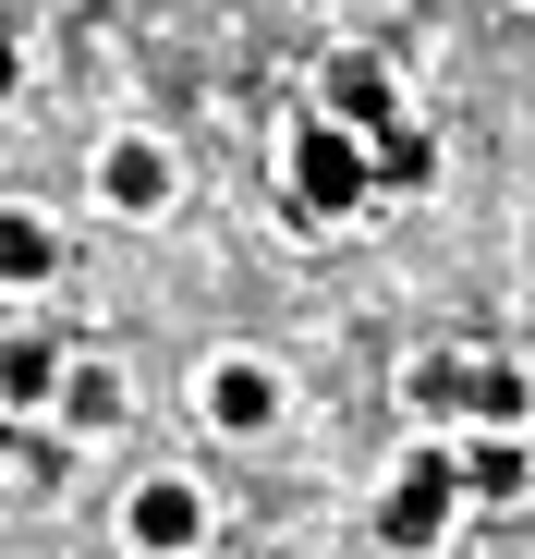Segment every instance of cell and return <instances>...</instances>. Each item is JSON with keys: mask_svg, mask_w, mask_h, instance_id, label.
<instances>
[{"mask_svg": "<svg viewBox=\"0 0 535 559\" xmlns=\"http://www.w3.org/2000/svg\"><path fill=\"white\" fill-rule=\"evenodd\" d=\"M49 267H61V231H49L37 207H0V280H13V293H37Z\"/></svg>", "mask_w": 535, "mask_h": 559, "instance_id": "cell-10", "label": "cell"}, {"mask_svg": "<svg viewBox=\"0 0 535 559\" xmlns=\"http://www.w3.org/2000/svg\"><path fill=\"white\" fill-rule=\"evenodd\" d=\"M98 195H110L122 219H158L170 195H183V158H170L158 134H110V146H98Z\"/></svg>", "mask_w": 535, "mask_h": 559, "instance_id": "cell-3", "label": "cell"}, {"mask_svg": "<svg viewBox=\"0 0 535 559\" xmlns=\"http://www.w3.org/2000/svg\"><path fill=\"white\" fill-rule=\"evenodd\" d=\"M207 426L219 438H268V426H281V365H268V353H219L207 365Z\"/></svg>", "mask_w": 535, "mask_h": 559, "instance_id": "cell-6", "label": "cell"}, {"mask_svg": "<svg viewBox=\"0 0 535 559\" xmlns=\"http://www.w3.org/2000/svg\"><path fill=\"white\" fill-rule=\"evenodd\" d=\"M281 182H293V195H305L317 219L378 207V134H353V122L305 110V122H293V146H281Z\"/></svg>", "mask_w": 535, "mask_h": 559, "instance_id": "cell-1", "label": "cell"}, {"mask_svg": "<svg viewBox=\"0 0 535 559\" xmlns=\"http://www.w3.org/2000/svg\"><path fill=\"white\" fill-rule=\"evenodd\" d=\"M463 390H475V353H414L402 365V402L414 414H463Z\"/></svg>", "mask_w": 535, "mask_h": 559, "instance_id": "cell-11", "label": "cell"}, {"mask_svg": "<svg viewBox=\"0 0 535 559\" xmlns=\"http://www.w3.org/2000/svg\"><path fill=\"white\" fill-rule=\"evenodd\" d=\"M122 535H134L146 559H195V547H207V499H195L183 475H146V487L122 499Z\"/></svg>", "mask_w": 535, "mask_h": 559, "instance_id": "cell-4", "label": "cell"}, {"mask_svg": "<svg viewBox=\"0 0 535 559\" xmlns=\"http://www.w3.org/2000/svg\"><path fill=\"white\" fill-rule=\"evenodd\" d=\"M451 475H463V499H523L535 487V450H523V426H463L451 438Z\"/></svg>", "mask_w": 535, "mask_h": 559, "instance_id": "cell-7", "label": "cell"}, {"mask_svg": "<svg viewBox=\"0 0 535 559\" xmlns=\"http://www.w3.org/2000/svg\"><path fill=\"white\" fill-rule=\"evenodd\" d=\"M13 73H25V49H13V37H0V98H13Z\"/></svg>", "mask_w": 535, "mask_h": 559, "instance_id": "cell-14", "label": "cell"}, {"mask_svg": "<svg viewBox=\"0 0 535 559\" xmlns=\"http://www.w3.org/2000/svg\"><path fill=\"white\" fill-rule=\"evenodd\" d=\"M426 182H438V134L390 122V134H378V195H426Z\"/></svg>", "mask_w": 535, "mask_h": 559, "instance_id": "cell-12", "label": "cell"}, {"mask_svg": "<svg viewBox=\"0 0 535 559\" xmlns=\"http://www.w3.org/2000/svg\"><path fill=\"white\" fill-rule=\"evenodd\" d=\"M61 414H73V426H122V378H110V365H73V378H61Z\"/></svg>", "mask_w": 535, "mask_h": 559, "instance_id": "cell-13", "label": "cell"}, {"mask_svg": "<svg viewBox=\"0 0 535 559\" xmlns=\"http://www.w3.org/2000/svg\"><path fill=\"white\" fill-rule=\"evenodd\" d=\"M535 414V378L511 353H475V390H463V426H523Z\"/></svg>", "mask_w": 535, "mask_h": 559, "instance_id": "cell-8", "label": "cell"}, {"mask_svg": "<svg viewBox=\"0 0 535 559\" xmlns=\"http://www.w3.org/2000/svg\"><path fill=\"white\" fill-rule=\"evenodd\" d=\"M317 110H329V122H353V134H390V122H402V73H390L378 49H329Z\"/></svg>", "mask_w": 535, "mask_h": 559, "instance_id": "cell-5", "label": "cell"}, {"mask_svg": "<svg viewBox=\"0 0 535 559\" xmlns=\"http://www.w3.org/2000/svg\"><path fill=\"white\" fill-rule=\"evenodd\" d=\"M61 378H73V365H61V341H0V402H13V414L61 402Z\"/></svg>", "mask_w": 535, "mask_h": 559, "instance_id": "cell-9", "label": "cell"}, {"mask_svg": "<svg viewBox=\"0 0 535 559\" xmlns=\"http://www.w3.org/2000/svg\"><path fill=\"white\" fill-rule=\"evenodd\" d=\"M451 499H463V475H451V450H414L402 462V475L378 487V547H438V535H451Z\"/></svg>", "mask_w": 535, "mask_h": 559, "instance_id": "cell-2", "label": "cell"}]
</instances>
